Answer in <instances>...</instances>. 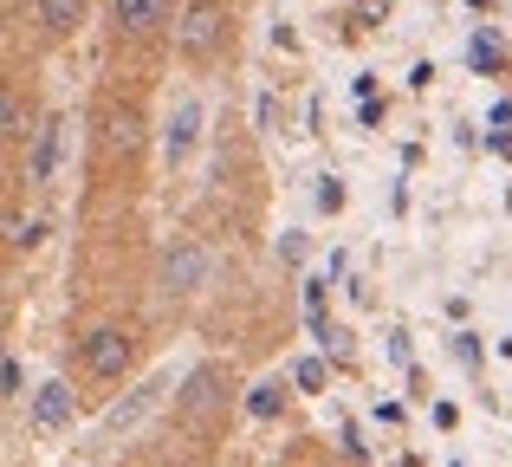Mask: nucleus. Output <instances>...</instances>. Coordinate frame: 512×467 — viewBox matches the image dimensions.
<instances>
[{
    "label": "nucleus",
    "mask_w": 512,
    "mask_h": 467,
    "mask_svg": "<svg viewBox=\"0 0 512 467\" xmlns=\"http://www.w3.org/2000/svg\"><path fill=\"white\" fill-rule=\"evenodd\" d=\"M240 39V7L234 0H175L169 20V52L188 72H214Z\"/></svg>",
    "instance_id": "obj_3"
},
{
    "label": "nucleus",
    "mask_w": 512,
    "mask_h": 467,
    "mask_svg": "<svg viewBox=\"0 0 512 467\" xmlns=\"http://www.w3.org/2000/svg\"><path fill=\"white\" fill-rule=\"evenodd\" d=\"M26 422H33L39 435H59L78 422V383L72 377H46L33 390V403H26Z\"/></svg>",
    "instance_id": "obj_8"
},
{
    "label": "nucleus",
    "mask_w": 512,
    "mask_h": 467,
    "mask_svg": "<svg viewBox=\"0 0 512 467\" xmlns=\"http://www.w3.org/2000/svg\"><path fill=\"white\" fill-rule=\"evenodd\" d=\"M59 143H65V117L59 111H46L33 124V137H26V189H46L52 182V169H59Z\"/></svg>",
    "instance_id": "obj_10"
},
{
    "label": "nucleus",
    "mask_w": 512,
    "mask_h": 467,
    "mask_svg": "<svg viewBox=\"0 0 512 467\" xmlns=\"http://www.w3.org/2000/svg\"><path fill=\"white\" fill-rule=\"evenodd\" d=\"M143 351H150V338H143V325L130 312L91 318V325L72 338V383H85L91 396H111L117 383L137 377Z\"/></svg>",
    "instance_id": "obj_2"
},
{
    "label": "nucleus",
    "mask_w": 512,
    "mask_h": 467,
    "mask_svg": "<svg viewBox=\"0 0 512 467\" xmlns=\"http://www.w3.org/2000/svg\"><path fill=\"white\" fill-rule=\"evenodd\" d=\"M150 104L137 98V91H117L104 85L98 104H91V137H85V156H91V182L98 189H124V182L143 176V163H150Z\"/></svg>",
    "instance_id": "obj_1"
},
{
    "label": "nucleus",
    "mask_w": 512,
    "mask_h": 467,
    "mask_svg": "<svg viewBox=\"0 0 512 467\" xmlns=\"http://www.w3.org/2000/svg\"><path fill=\"white\" fill-rule=\"evenodd\" d=\"M214 279H221V253L201 234H175L163 247V260H156V292H163L169 305H195Z\"/></svg>",
    "instance_id": "obj_5"
},
{
    "label": "nucleus",
    "mask_w": 512,
    "mask_h": 467,
    "mask_svg": "<svg viewBox=\"0 0 512 467\" xmlns=\"http://www.w3.org/2000/svg\"><path fill=\"white\" fill-rule=\"evenodd\" d=\"M39 234H46V221H39L26 202L0 208V260H26V253L39 247Z\"/></svg>",
    "instance_id": "obj_11"
},
{
    "label": "nucleus",
    "mask_w": 512,
    "mask_h": 467,
    "mask_svg": "<svg viewBox=\"0 0 512 467\" xmlns=\"http://www.w3.org/2000/svg\"><path fill=\"white\" fill-rule=\"evenodd\" d=\"M175 0H104V33H111V52H143L156 39H169Z\"/></svg>",
    "instance_id": "obj_6"
},
{
    "label": "nucleus",
    "mask_w": 512,
    "mask_h": 467,
    "mask_svg": "<svg viewBox=\"0 0 512 467\" xmlns=\"http://www.w3.org/2000/svg\"><path fill=\"white\" fill-rule=\"evenodd\" d=\"M234 396H240V377L221 357H208V364H195L182 377V390L169 396V416H175L182 435H221V422L234 416Z\"/></svg>",
    "instance_id": "obj_4"
},
{
    "label": "nucleus",
    "mask_w": 512,
    "mask_h": 467,
    "mask_svg": "<svg viewBox=\"0 0 512 467\" xmlns=\"http://www.w3.org/2000/svg\"><path fill=\"white\" fill-rule=\"evenodd\" d=\"M91 13H98V0H33V46L39 52L72 46L91 26Z\"/></svg>",
    "instance_id": "obj_7"
},
{
    "label": "nucleus",
    "mask_w": 512,
    "mask_h": 467,
    "mask_svg": "<svg viewBox=\"0 0 512 467\" xmlns=\"http://www.w3.org/2000/svg\"><path fill=\"white\" fill-rule=\"evenodd\" d=\"M0 396H20V364L13 357H0Z\"/></svg>",
    "instance_id": "obj_14"
},
{
    "label": "nucleus",
    "mask_w": 512,
    "mask_h": 467,
    "mask_svg": "<svg viewBox=\"0 0 512 467\" xmlns=\"http://www.w3.org/2000/svg\"><path fill=\"white\" fill-rule=\"evenodd\" d=\"M195 143H201V98H182V111L169 124V163H182Z\"/></svg>",
    "instance_id": "obj_12"
},
{
    "label": "nucleus",
    "mask_w": 512,
    "mask_h": 467,
    "mask_svg": "<svg viewBox=\"0 0 512 467\" xmlns=\"http://www.w3.org/2000/svg\"><path fill=\"white\" fill-rule=\"evenodd\" d=\"M33 124H39L33 91H26L13 72H0V156H7V150H20V143L33 137Z\"/></svg>",
    "instance_id": "obj_9"
},
{
    "label": "nucleus",
    "mask_w": 512,
    "mask_h": 467,
    "mask_svg": "<svg viewBox=\"0 0 512 467\" xmlns=\"http://www.w3.org/2000/svg\"><path fill=\"white\" fill-rule=\"evenodd\" d=\"M156 403H163V383H143V390H130L124 403L111 409V429H130V422H143V416H150Z\"/></svg>",
    "instance_id": "obj_13"
}]
</instances>
